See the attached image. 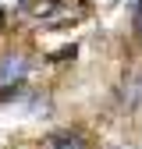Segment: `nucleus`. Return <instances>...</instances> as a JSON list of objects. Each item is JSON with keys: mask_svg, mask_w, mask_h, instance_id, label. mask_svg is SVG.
<instances>
[{"mask_svg": "<svg viewBox=\"0 0 142 149\" xmlns=\"http://www.w3.org/2000/svg\"><path fill=\"white\" fill-rule=\"evenodd\" d=\"M25 71H29V61H25V57H18V53H7V57H0V89L18 85V82L25 78Z\"/></svg>", "mask_w": 142, "mask_h": 149, "instance_id": "obj_1", "label": "nucleus"}, {"mask_svg": "<svg viewBox=\"0 0 142 149\" xmlns=\"http://www.w3.org/2000/svg\"><path fill=\"white\" fill-rule=\"evenodd\" d=\"M50 149H85V139L64 132V135H53V139H50Z\"/></svg>", "mask_w": 142, "mask_h": 149, "instance_id": "obj_2", "label": "nucleus"}, {"mask_svg": "<svg viewBox=\"0 0 142 149\" xmlns=\"http://www.w3.org/2000/svg\"><path fill=\"white\" fill-rule=\"evenodd\" d=\"M135 22H139V32H142V4H139V14H135Z\"/></svg>", "mask_w": 142, "mask_h": 149, "instance_id": "obj_3", "label": "nucleus"}]
</instances>
